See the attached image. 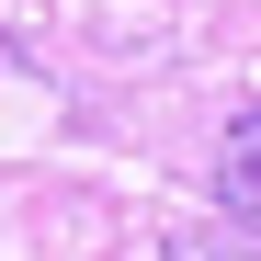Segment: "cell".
Listing matches in <instances>:
<instances>
[{
	"mask_svg": "<svg viewBox=\"0 0 261 261\" xmlns=\"http://www.w3.org/2000/svg\"><path fill=\"white\" fill-rule=\"evenodd\" d=\"M170 261H261V227H239V216H216V227H182V239H170Z\"/></svg>",
	"mask_w": 261,
	"mask_h": 261,
	"instance_id": "cell-2",
	"label": "cell"
},
{
	"mask_svg": "<svg viewBox=\"0 0 261 261\" xmlns=\"http://www.w3.org/2000/svg\"><path fill=\"white\" fill-rule=\"evenodd\" d=\"M216 216L261 227V114H239L227 137H216Z\"/></svg>",
	"mask_w": 261,
	"mask_h": 261,
	"instance_id": "cell-1",
	"label": "cell"
}]
</instances>
